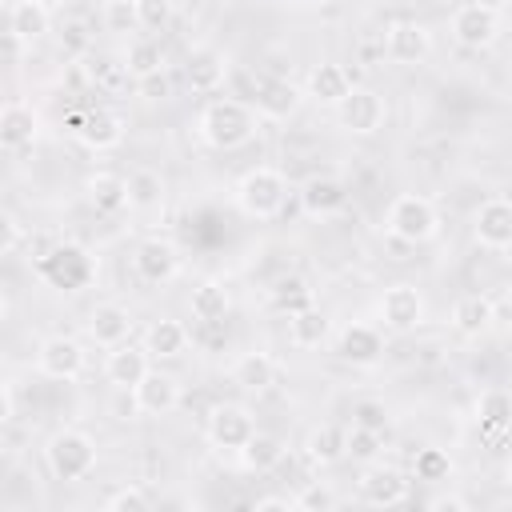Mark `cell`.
Instances as JSON below:
<instances>
[{
	"label": "cell",
	"mask_w": 512,
	"mask_h": 512,
	"mask_svg": "<svg viewBox=\"0 0 512 512\" xmlns=\"http://www.w3.org/2000/svg\"><path fill=\"white\" fill-rule=\"evenodd\" d=\"M36 4H44L48 12H56V8H64V0H36Z\"/></svg>",
	"instance_id": "11a10c76"
},
{
	"label": "cell",
	"mask_w": 512,
	"mask_h": 512,
	"mask_svg": "<svg viewBox=\"0 0 512 512\" xmlns=\"http://www.w3.org/2000/svg\"><path fill=\"white\" fill-rule=\"evenodd\" d=\"M504 476H508V484H512V448H508V460H504Z\"/></svg>",
	"instance_id": "9f6ffc18"
},
{
	"label": "cell",
	"mask_w": 512,
	"mask_h": 512,
	"mask_svg": "<svg viewBox=\"0 0 512 512\" xmlns=\"http://www.w3.org/2000/svg\"><path fill=\"white\" fill-rule=\"evenodd\" d=\"M232 200L248 220H272L288 204V176L272 164H256L236 180Z\"/></svg>",
	"instance_id": "7a4b0ae2"
},
{
	"label": "cell",
	"mask_w": 512,
	"mask_h": 512,
	"mask_svg": "<svg viewBox=\"0 0 512 512\" xmlns=\"http://www.w3.org/2000/svg\"><path fill=\"white\" fill-rule=\"evenodd\" d=\"M36 268V276L44 280V284H52V288H60V292H80L88 280H92V272H96V264H92V256L80 248V244H68V240H60L40 264H32Z\"/></svg>",
	"instance_id": "5b68a950"
},
{
	"label": "cell",
	"mask_w": 512,
	"mask_h": 512,
	"mask_svg": "<svg viewBox=\"0 0 512 512\" xmlns=\"http://www.w3.org/2000/svg\"><path fill=\"white\" fill-rule=\"evenodd\" d=\"M148 372H152V352H148L144 344L124 340V344L108 348V356H104V376H108V384H116L120 392H132Z\"/></svg>",
	"instance_id": "ac0fdd59"
},
{
	"label": "cell",
	"mask_w": 512,
	"mask_h": 512,
	"mask_svg": "<svg viewBox=\"0 0 512 512\" xmlns=\"http://www.w3.org/2000/svg\"><path fill=\"white\" fill-rule=\"evenodd\" d=\"M228 308H232V296H228V288H224L220 280H200V284H192V292H188V312H192L196 324L224 320Z\"/></svg>",
	"instance_id": "1f68e13d"
},
{
	"label": "cell",
	"mask_w": 512,
	"mask_h": 512,
	"mask_svg": "<svg viewBox=\"0 0 512 512\" xmlns=\"http://www.w3.org/2000/svg\"><path fill=\"white\" fill-rule=\"evenodd\" d=\"M136 4V24L144 32H168L176 20V0H132Z\"/></svg>",
	"instance_id": "ab89813d"
},
{
	"label": "cell",
	"mask_w": 512,
	"mask_h": 512,
	"mask_svg": "<svg viewBox=\"0 0 512 512\" xmlns=\"http://www.w3.org/2000/svg\"><path fill=\"white\" fill-rule=\"evenodd\" d=\"M204 432H208V444H212V448H220V452H240V448L256 436V416H252V408L240 404V400H220V404H212Z\"/></svg>",
	"instance_id": "52a82bcc"
},
{
	"label": "cell",
	"mask_w": 512,
	"mask_h": 512,
	"mask_svg": "<svg viewBox=\"0 0 512 512\" xmlns=\"http://www.w3.org/2000/svg\"><path fill=\"white\" fill-rule=\"evenodd\" d=\"M304 456H308L316 468H328V464L344 460V456H348V428H340V424H320V428H312L308 440H304Z\"/></svg>",
	"instance_id": "d6a6232c"
},
{
	"label": "cell",
	"mask_w": 512,
	"mask_h": 512,
	"mask_svg": "<svg viewBox=\"0 0 512 512\" xmlns=\"http://www.w3.org/2000/svg\"><path fill=\"white\" fill-rule=\"evenodd\" d=\"M292 500H296V508H300V512H332V508L340 504V500H336V492H332L328 484H320V480L304 484Z\"/></svg>",
	"instance_id": "7bdbcfd3"
},
{
	"label": "cell",
	"mask_w": 512,
	"mask_h": 512,
	"mask_svg": "<svg viewBox=\"0 0 512 512\" xmlns=\"http://www.w3.org/2000/svg\"><path fill=\"white\" fill-rule=\"evenodd\" d=\"M472 236L480 248L508 252L512 248V200H504V196L480 200V208L472 216Z\"/></svg>",
	"instance_id": "9a60e30c"
},
{
	"label": "cell",
	"mask_w": 512,
	"mask_h": 512,
	"mask_svg": "<svg viewBox=\"0 0 512 512\" xmlns=\"http://www.w3.org/2000/svg\"><path fill=\"white\" fill-rule=\"evenodd\" d=\"M336 356L352 368H372L384 356V324L372 320H348L336 332Z\"/></svg>",
	"instance_id": "8fae6325"
},
{
	"label": "cell",
	"mask_w": 512,
	"mask_h": 512,
	"mask_svg": "<svg viewBox=\"0 0 512 512\" xmlns=\"http://www.w3.org/2000/svg\"><path fill=\"white\" fill-rule=\"evenodd\" d=\"M84 364H88V352H84V344L72 340V336H48V340H40V348H36V368H40V376L60 380V384L80 380V376H84Z\"/></svg>",
	"instance_id": "7c38bea8"
},
{
	"label": "cell",
	"mask_w": 512,
	"mask_h": 512,
	"mask_svg": "<svg viewBox=\"0 0 512 512\" xmlns=\"http://www.w3.org/2000/svg\"><path fill=\"white\" fill-rule=\"evenodd\" d=\"M56 244H60V240H56V236H48V232L28 236V260H32V264H40V260H44V256H48Z\"/></svg>",
	"instance_id": "681fc988"
},
{
	"label": "cell",
	"mask_w": 512,
	"mask_h": 512,
	"mask_svg": "<svg viewBox=\"0 0 512 512\" xmlns=\"http://www.w3.org/2000/svg\"><path fill=\"white\" fill-rule=\"evenodd\" d=\"M184 80H188V88L200 92V96L220 92L224 80H228V56H224L220 48H212V44H196V48L188 52V60H184Z\"/></svg>",
	"instance_id": "d6986e66"
},
{
	"label": "cell",
	"mask_w": 512,
	"mask_h": 512,
	"mask_svg": "<svg viewBox=\"0 0 512 512\" xmlns=\"http://www.w3.org/2000/svg\"><path fill=\"white\" fill-rule=\"evenodd\" d=\"M352 424L372 428V432H384V428H388V408H384V400H356V404H352Z\"/></svg>",
	"instance_id": "f6af8a7d"
},
{
	"label": "cell",
	"mask_w": 512,
	"mask_h": 512,
	"mask_svg": "<svg viewBox=\"0 0 512 512\" xmlns=\"http://www.w3.org/2000/svg\"><path fill=\"white\" fill-rule=\"evenodd\" d=\"M100 20H104L108 32H132V28H140V24H136V4H132V0H104Z\"/></svg>",
	"instance_id": "ee69618b"
},
{
	"label": "cell",
	"mask_w": 512,
	"mask_h": 512,
	"mask_svg": "<svg viewBox=\"0 0 512 512\" xmlns=\"http://www.w3.org/2000/svg\"><path fill=\"white\" fill-rule=\"evenodd\" d=\"M132 336V312L116 300H100L92 312H88V340L96 348H116Z\"/></svg>",
	"instance_id": "7402d4cb"
},
{
	"label": "cell",
	"mask_w": 512,
	"mask_h": 512,
	"mask_svg": "<svg viewBox=\"0 0 512 512\" xmlns=\"http://www.w3.org/2000/svg\"><path fill=\"white\" fill-rule=\"evenodd\" d=\"M132 268L144 284H168L180 272V248L168 236H144L132 252Z\"/></svg>",
	"instance_id": "5bb4252c"
},
{
	"label": "cell",
	"mask_w": 512,
	"mask_h": 512,
	"mask_svg": "<svg viewBox=\"0 0 512 512\" xmlns=\"http://www.w3.org/2000/svg\"><path fill=\"white\" fill-rule=\"evenodd\" d=\"M136 88H140V96H148V100H168V96H172V80H168V72L144 76V80H136Z\"/></svg>",
	"instance_id": "7dc6e473"
},
{
	"label": "cell",
	"mask_w": 512,
	"mask_h": 512,
	"mask_svg": "<svg viewBox=\"0 0 512 512\" xmlns=\"http://www.w3.org/2000/svg\"><path fill=\"white\" fill-rule=\"evenodd\" d=\"M132 408H136L140 416H152V420L172 416V412L180 408V380H176L172 372L152 368V372L132 388Z\"/></svg>",
	"instance_id": "e0dca14e"
},
{
	"label": "cell",
	"mask_w": 512,
	"mask_h": 512,
	"mask_svg": "<svg viewBox=\"0 0 512 512\" xmlns=\"http://www.w3.org/2000/svg\"><path fill=\"white\" fill-rule=\"evenodd\" d=\"M0 228H4V244H0V256H16V248L28 240V232L20 228V220H16L12 212H4V216H0Z\"/></svg>",
	"instance_id": "bcb514c9"
},
{
	"label": "cell",
	"mask_w": 512,
	"mask_h": 512,
	"mask_svg": "<svg viewBox=\"0 0 512 512\" xmlns=\"http://www.w3.org/2000/svg\"><path fill=\"white\" fill-rule=\"evenodd\" d=\"M336 112V124L348 132V136H376L388 120V104L376 88H364V84H352V92L332 108Z\"/></svg>",
	"instance_id": "ba28073f"
},
{
	"label": "cell",
	"mask_w": 512,
	"mask_h": 512,
	"mask_svg": "<svg viewBox=\"0 0 512 512\" xmlns=\"http://www.w3.org/2000/svg\"><path fill=\"white\" fill-rule=\"evenodd\" d=\"M384 228L400 244H428L440 232V208L420 192H400L384 212Z\"/></svg>",
	"instance_id": "277c9868"
},
{
	"label": "cell",
	"mask_w": 512,
	"mask_h": 512,
	"mask_svg": "<svg viewBox=\"0 0 512 512\" xmlns=\"http://www.w3.org/2000/svg\"><path fill=\"white\" fill-rule=\"evenodd\" d=\"M500 24H504V32H512V0L500 4Z\"/></svg>",
	"instance_id": "db71d44e"
},
{
	"label": "cell",
	"mask_w": 512,
	"mask_h": 512,
	"mask_svg": "<svg viewBox=\"0 0 512 512\" xmlns=\"http://www.w3.org/2000/svg\"><path fill=\"white\" fill-rule=\"evenodd\" d=\"M84 72H88V80L100 88V92H120L124 84H128V68H124V56H108V52H92L88 60H84Z\"/></svg>",
	"instance_id": "74e56055"
},
{
	"label": "cell",
	"mask_w": 512,
	"mask_h": 512,
	"mask_svg": "<svg viewBox=\"0 0 512 512\" xmlns=\"http://www.w3.org/2000/svg\"><path fill=\"white\" fill-rule=\"evenodd\" d=\"M504 300H508V308H512V280H508V288H504Z\"/></svg>",
	"instance_id": "6f0895ef"
},
{
	"label": "cell",
	"mask_w": 512,
	"mask_h": 512,
	"mask_svg": "<svg viewBox=\"0 0 512 512\" xmlns=\"http://www.w3.org/2000/svg\"><path fill=\"white\" fill-rule=\"evenodd\" d=\"M448 320H452V328L460 336H484L492 328V320H496V304L484 292H468V296H460L452 304V316Z\"/></svg>",
	"instance_id": "4316f807"
},
{
	"label": "cell",
	"mask_w": 512,
	"mask_h": 512,
	"mask_svg": "<svg viewBox=\"0 0 512 512\" xmlns=\"http://www.w3.org/2000/svg\"><path fill=\"white\" fill-rule=\"evenodd\" d=\"M232 384H236L240 392H252V396L268 392V388L276 384V360H272L268 352H260V348L240 352V356L232 360Z\"/></svg>",
	"instance_id": "484cf974"
},
{
	"label": "cell",
	"mask_w": 512,
	"mask_h": 512,
	"mask_svg": "<svg viewBox=\"0 0 512 512\" xmlns=\"http://www.w3.org/2000/svg\"><path fill=\"white\" fill-rule=\"evenodd\" d=\"M256 128H260V112L252 100H240V96H216L196 116V136L216 152L244 148L256 136Z\"/></svg>",
	"instance_id": "6da1fadb"
},
{
	"label": "cell",
	"mask_w": 512,
	"mask_h": 512,
	"mask_svg": "<svg viewBox=\"0 0 512 512\" xmlns=\"http://www.w3.org/2000/svg\"><path fill=\"white\" fill-rule=\"evenodd\" d=\"M44 464L56 480L64 484H76V480H88L92 468H96V440L84 432V428H56L48 440H44Z\"/></svg>",
	"instance_id": "3957f363"
},
{
	"label": "cell",
	"mask_w": 512,
	"mask_h": 512,
	"mask_svg": "<svg viewBox=\"0 0 512 512\" xmlns=\"http://www.w3.org/2000/svg\"><path fill=\"white\" fill-rule=\"evenodd\" d=\"M272 304H276V312L292 316V312L312 308V304H316V292H312V284H308L304 276L288 272V276H280V280L272 284Z\"/></svg>",
	"instance_id": "8d00e7d4"
},
{
	"label": "cell",
	"mask_w": 512,
	"mask_h": 512,
	"mask_svg": "<svg viewBox=\"0 0 512 512\" xmlns=\"http://www.w3.org/2000/svg\"><path fill=\"white\" fill-rule=\"evenodd\" d=\"M344 204H348V188L332 172H316L300 184V208L308 216H336Z\"/></svg>",
	"instance_id": "cb8c5ba5"
},
{
	"label": "cell",
	"mask_w": 512,
	"mask_h": 512,
	"mask_svg": "<svg viewBox=\"0 0 512 512\" xmlns=\"http://www.w3.org/2000/svg\"><path fill=\"white\" fill-rule=\"evenodd\" d=\"M236 456H240V464H244L248 472L264 476V472H272V468H280V464H284L288 444H284L276 432H260V428H256V436H252Z\"/></svg>",
	"instance_id": "4dcf8cb0"
},
{
	"label": "cell",
	"mask_w": 512,
	"mask_h": 512,
	"mask_svg": "<svg viewBox=\"0 0 512 512\" xmlns=\"http://www.w3.org/2000/svg\"><path fill=\"white\" fill-rule=\"evenodd\" d=\"M288 4H312V0H288Z\"/></svg>",
	"instance_id": "94428289"
},
{
	"label": "cell",
	"mask_w": 512,
	"mask_h": 512,
	"mask_svg": "<svg viewBox=\"0 0 512 512\" xmlns=\"http://www.w3.org/2000/svg\"><path fill=\"white\" fill-rule=\"evenodd\" d=\"M84 200L100 212V216H120L128 208V176L116 172H92L84 180Z\"/></svg>",
	"instance_id": "d4e9b609"
},
{
	"label": "cell",
	"mask_w": 512,
	"mask_h": 512,
	"mask_svg": "<svg viewBox=\"0 0 512 512\" xmlns=\"http://www.w3.org/2000/svg\"><path fill=\"white\" fill-rule=\"evenodd\" d=\"M124 68L132 72V80L168 72V52H164V44H160L156 36H136V40H128V48H124Z\"/></svg>",
	"instance_id": "836d02e7"
},
{
	"label": "cell",
	"mask_w": 512,
	"mask_h": 512,
	"mask_svg": "<svg viewBox=\"0 0 512 512\" xmlns=\"http://www.w3.org/2000/svg\"><path fill=\"white\" fill-rule=\"evenodd\" d=\"M252 104L260 120H288L300 112L304 92L284 76H252Z\"/></svg>",
	"instance_id": "4fadbf2b"
},
{
	"label": "cell",
	"mask_w": 512,
	"mask_h": 512,
	"mask_svg": "<svg viewBox=\"0 0 512 512\" xmlns=\"http://www.w3.org/2000/svg\"><path fill=\"white\" fill-rule=\"evenodd\" d=\"M164 196H168V184L160 172L152 168H132L128 172V208L140 212V216H152L164 208Z\"/></svg>",
	"instance_id": "f1b7e54d"
},
{
	"label": "cell",
	"mask_w": 512,
	"mask_h": 512,
	"mask_svg": "<svg viewBox=\"0 0 512 512\" xmlns=\"http://www.w3.org/2000/svg\"><path fill=\"white\" fill-rule=\"evenodd\" d=\"M124 132H128V124H124L120 112H112V108H88V112H84V124H80V132H76V140H80L88 152H112V148L124 144Z\"/></svg>",
	"instance_id": "44dd1931"
},
{
	"label": "cell",
	"mask_w": 512,
	"mask_h": 512,
	"mask_svg": "<svg viewBox=\"0 0 512 512\" xmlns=\"http://www.w3.org/2000/svg\"><path fill=\"white\" fill-rule=\"evenodd\" d=\"M348 92H352V76H348L344 64L320 60V64L308 68V80H304V96H308V100H316V104H324V108H336Z\"/></svg>",
	"instance_id": "603a6c76"
},
{
	"label": "cell",
	"mask_w": 512,
	"mask_h": 512,
	"mask_svg": "<svg viewBox=\"0 0 512 512\" xmlns=\"http://www.w3.org/2000/svg\"><path fill=\"white\" fill-rule=\"evenodd\" d=\"M104 508L108 512H148L152 508V496L144 488H136V484H124V488H116V492L104 496Z\"/></svg>",
	"instance_id": "b9f144b4"
},
{
	"label": "cell",
	"mask_w": 512,
	"mask_h": 512,
	"mask_svg": "<svg viewBox=\"0 0 512 512\" xmlns=\"http://www.w3.org/2000/svg\"><path fill=\"white\" fill-rule=\"evenodd\" d=\"M356 492H360V500H364L368 508H396V504L408 500L412 480H408L400 468H392V464H384V460H372V464H364V472H360V480H356Z\"/></svg>",
	"instance_id": "30bf717a"
},
{
	"label": "cell",
	"mask_w": 512,
	"mask_h": 512,
	"mask_svg": "<svg viewBox=\"0 0 512 512\" xmlns=\"http://www.w3.org/2000/svg\"><path fill=\"white\" fill-rule=\"evenodd\" d=\"M476 420L484 432H508V420H512V392L508 388H484L476 396Z\"/></svg>",
	"instance_id": "d590c367"
},
{
	"label": "cell",
	"mask_w": 512,
	"mask_h": 512,
	"mask_svg": "<svg viewBox=\"0 0 512 512\" xmlns=\"http://www.w3.org/2000/svg\"><path fill=\"white\" fill-rule=\"evenodd\" d=\"M380 452H384V432H372L360 424L348 428V456L356 464H372V460H380Z\"/></svg>",
	"instance_id": "60d3db41"
},
{
	"label": "cell",
	"mask_w": 512,
	"mask_h": 512,
	"mask_svg": "<svg viewBox=\"0 0 512 512\" xmlns=\"http://www.w3.org/2000/svg\"><path fill=\"white\" fill-rule=\"evenodd\" d=\"M60 44H64L68 52H80V56H84L92 40H88V32H84V24H80V20H72V24H64V28H60Z\"/></svg>",
	"instance_id": "c3c4849f"
},
{
	"label": "cell",
	"mask_w": 512,
	"mask_h": 512,
	"mask_svg": "<svg viewBox=\"0 0 512 512\" xmlns=\"http://www.w3.org/2000/svg\"><path fill=\"white\" fill-rule=\"evenodd\" d=\"M452 476V456L436 444H424L416 448L412 456V480H424V484H444Z\"/></svg>",
	"instance_id": "f35d334b"
},
{
	"label": "cell",
	"mask_w": 512,
	"mask_h": 512,
	"mask_svg": "<svg viewBox=\"0 0 512 512\" xmlns=\"http://www.w3.org/2000/svg\"><path fill=\"white\" fill-rule=\"evenodd\" d=\"M48 32H52V12H48L44 4H36V0H16V4L8 8V36L24 40V44H36V40H44Z\"/></svg>",
	"instance_id": "f546056e"
},
{
	"label": "cell",
	"mask_w": 512,
	"mask_h": 512,
	"mask_svg": "<svg viewBox=\"0 0 512 512\" xmlns=\"http://www.w3.org/2000/svg\"><path fill=\"white\" fill-rule=\"evenodd\" d=\"M504 436H508V440H512V420H508V432H504Z\"/></svg>",
	"instance_id": "91938a15"
},
{
	"label": "cell",
	"mask_w": 512,
	"mask_h": 512,
	"mask_svg": "<svg viewBox=\"0 0 512 512\" xmlns=\"http://www.w3.org/2000/svg\"><path fill=\"white\" fill-rule=\"evenodd\" d=\"M0 396H4V400H0V420L12 424V420H16V388H12V380L0 388Z\"/></svg>",
	"instance_id": "816d5d0a"
},
{
	"label": "cell",
	"mask_w": 512,
	"mask_h": 512,
	"mask_svg": "<svg viewBox=\"0 0 512 512\" xmlns=\"http://www.w3.org/2000/svg\"><path fill=\"white\" fill-rule=\"evenodd\" d=\"M12 4H16V0H4V12H8V8H12Z\"/></svg>",
	"instance_id": "680465c9"
},
{
	"label": "cell",
	"mask_w": 512,
	"mask_h": 512,
	"mask_svg": "<svg viewBox=\"0 0 512 512\" xmlns=\"http://www.w3.org/2000/svg\"><path fill=\"white\" fill-rule=\"evenodd\" d=\"M452 40L460 44V48H472V52H480V48H492L496 40H500V32H504V24H500V8L496 4H484V0H468V4H460L456 12H452Z\"/></svg>",
	"instance_id": "8992f818"
},
{
	"label": "cell",
	"mask_w": 512,
	"mask_h": 512,
	"mask_svg": "<svg viewBox=\"0 0 512 512\" xmlns=\"http://www.w3.org/2000/svg\"><path fill=\"white\" fill-rule=\"evenodd\" d=\"M384 56L392 64H424L432 56V32L420 20H392L384 28Z\"/></svg>",
	"instance_id": "2e32d148"
},
{
	"label": "cell",
	"mask_w": 512,
	"mask_h": 512,
	"mask_svg": "<svg viewBox=\"0 0 512 512\" xmlns=\"http://www.w3.org/2000/svg\"><path fill=\"white\" fill-rule=\"evenodd\" d=\"M188 340H192L188 328L180 320H172V316L152 320L148 332H144V348L152 352V360H180L188 352Z\"/></svg>",
	"instance_id": "83f0119b"
},
{
	"label": "cell",
	"mask_w": 512,
	"mask_h": 512,
	"mask_svg": "<svg viewBox=\"0 0 512 512\" xmlns=\"http://www.w3.org/2000/svg\"><path fill=\"white\" fill-rule=\"evenodd\" d=\"M328 336H332V320H328L316 304L288 316V340H292L296 348H320Z\"/></svg>",
	"instance_id": "e575fe53"
},
{
	"label": "cell",
	"mask_w": 512,
	"mask_h": 512,
	"mask_svg": "<svg viewBox=\"0 0 512 512\" xmlns=\"http://www.w3.org/2000/svg\"><path fill=\"white\" fill-rule=\"evenodd\" d=\"M432 508H468V500L464 496H436Z\"/></svg>",
	"instance_id": "f5cc1de1"
},
{
	"label": "cell",
	"mask_w": 512,
	"mask_h": 512,
	"mask_svg": "<svg viewBox=\"0 0 512 512\" xmlns=\"http://www.w3.org/2000/svg\"><path fill=\"white\" fill-rule=\"evenodd\" d=\"M252 508L256 512H288V508H296V500L292 496H260Z\"/></svg>",
	"instance_id": "f907efd6"
},
{
	"label": "cell",
	"mask_w": 512,
	"mask_h": 512,
	"mask_svg": "<svg viewBox=\"0 0 512 512\" xmlns=\"http://www.w3.org/2000/svg\"><path fill=\"white\" fill-rule=\"evenodd\" d=\"M36 136H40V112L24 100H8L0 108V144H4V152H12V156L28 152L36 144Z\"/></svg>",
	"instance_id": "ffe728a7"
},
{
	"label": "cell",
	"mask_w": 512,
	"mask_h": 512,
	"mask_svg": "<svg viewBox=\"0 0 512 512\" xmlns=\"http://www.w3.org/2000/svg\"><path fill=\"white\" fill-rule=\"evenodd\" d=\"M376 316L384 332H416L424 324V292L416 284H388L384 296L376 300Z\"/></svg>",
	"instance_id": "9c48e42d"
}]
</instances>
